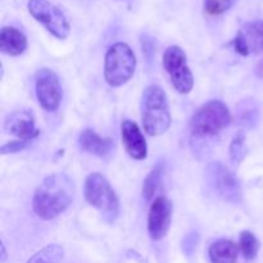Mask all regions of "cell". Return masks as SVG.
I'll list each match as a JSON object with an SVG mask.
<instances>
[{"instance_id":"1","label":"cell","mask_w":263,"mask_h":263,"mask_svg":"<svg viewBox=\"0 0 263 263\" xmlns=\"http://www.w3.org/2000/svg\"><path fill=\"white\" fill-rule=\"evenodd\" d=\"M74 193L76 187L68 175H49L35 190L32 198L33 212L43 220H53L72 204Z\"/></svg>"},{"instance_id":"2","label":"cell","mask_w":263,"mask_h":263,"mask_svg":"<svg viewBox=\"0 0 263 263\" xmlns=\"http://www.w3.org/2000/svg\"><path fill=\"white\" fill-rule=\"evenodd\" d=\"M171 112L163 89L157 85L146 87L141 95V122L149 136H159L171 126Z\"/></svg>"},{"instance_id":"3","label":"cell","mask_w":263,"mask_h":263,"mask_svg":"<svg viewBox=\"0 0 263 263\" xmlns=\"http://www.w3.org/2000/svg\"><path fill=\"white\" fill-rule=\"evenodd\" d=\"M85 199L90 205L100 211L103 218L112 223L120 216V199L112 185L99 172L90 174L85 180Z\"/></svg>"},{"instance_id":"4","label":"cell","mask_w":263,"mask_h":263,"mask_svg":"<svg viewBox=\"0 0 263 263\" xmlns=\"http://www.w3.org/2000/svg\"><path fill=\"white\" fill-rule=\"evenodd\" d=\"M231 122V113L221 100H210L203 104L189 122L190 133L195 138H210L225 130Z\"/></svg>"},{"instance_id":"5","label":"cell","mask_w":263,"mask_h":263,"mask_svg":"<svg viewBox=\"0 0 263 263\" xmlns=\"http://www.w3.org/2000/svg\"><path fill=\"white\" fill-rule=\"evenodd\" d=\"M135 69V53L127 44L116 43L108 49L104 61V79L109 86L125 85L134 76Z\"/></svg>"},{"instance_id":"6","label":"cell","mask_w":263,"mask_h":263,"mask_svg":"<svg viewBox=\"0 0 263 263\" xmlns=\"http://www.w3.org/2000/svg\"><path fill=\"white\" fill-rule=\"evenodd\" d=\"M162 63L175 90L180 94H189L194 87V76L187 64L185 51L177 45L168 46L164 50Z\"/></svg>"},{"instance_id":"7","label":"cell","mask_w":263,"mask_h":263,"mask_svg":"<svg viewBox=\"0 0 263 263\" xmlns=\"http://www.w3.org/2000/svg\"><path fill=\"white\" fill-rule=\"evenodd\" d=\"M30 14L44 26L54 37L66 40L71 32V26L64 13L49 0H28Z\"/></svg>"},{"instance_id":"8","label":"cell","mask_w":263,"mask_h":263,"mask_svg":"<svg viewBox=\"0 0 263 263\" xmlns=\"http://www.w3.org/2000/svg\"><path fill=\"white\" fill-rule=\"evenodd\" d=\"M207 176L218 197L230 203L241 202V186L238 177L221 162H213L207 167Z\"/></svg>"},{"instance_id":"9","label":"cell","mask_w":263,"mask_h":263,"mask_svg":"<svg viewBox=\"0 0 263 263\" xmlns=\"http://www.w3.org/2000/svg\"><path fill=\"white\" fill-rule=\"evenodd\" d=\"M35 90L37 102L43 109L48 112H55L58 109L63 97V90L58 74L53 69H39L36 73Z\"/></svg>"},{"instance_id":"10","label":"cell","mask_w":263,"mask_h":263,"mask_svg":"<svg viewBox=\"0 0 263 263\" xmlns=\"http://www.w3.org/2000/svg\"><path fill=\"white\" fill-rule=\"evenodd\" d=\"M172 221V203L168 198L157 197L148 213V234L152 240H162L167 235Z\"/></svg>"},{"instance_id":"11","label":"cell","mask_w":263,"mask_h":263,"mask_svg":"<svg viewBox=\"0 0 263 263\" xmlns=\"http://www.w3.org/2000/svg\"><path fill=\"white\" fill-rule=\"evenodd\" d=\"M234 49L240 55L263 53V21L244 23L233 40Z\"/></svg>"},{"instance_id":"12","label":"cell","mask_w":263,"mask_h":263,"mask_svg":"<svg viewBox=\"0 0 263 263\" xmlns=\"http://www.w3.org/2000/svg\"><path fill=\"white\" fill-rule=\"evenodd\" d=\"M4 128L8 134H12L20 140L25 141H31L40 135V130L36 128L35 116L30 109L15 110L10 113L5 120Z\"/></svg>"},{"instance_id":"13","label":"cell","mask_w":263,"mask_h":263,"mask_svg":"<svg viewBox=\"0 0 263 263\" xmlns=\"http://www.w3.org/2000/svg\"><path fill=\"white\" fill-rule=\"evenodd\" d=\"M121 136L128 156L136 161H143L148 156V145L136 122L125 120L121 123Z\"/></svg>"},{"instance_id":"14","label":"cell","mask_w":263,"mask_h":263,"mask_svg":"<svg viewBox=\"0 0 263 263\" xmlns=\"http://www.w3.org/2000/svg\"><path fill=\"white\" fill-rule=\"evenodd\" d=\"M79 145L84 152L97 157H107L115 149V140L110 138H102L91 128H86L79 136Z\"/></svg>"},{"instance_id":"15","label":"cell","mask_w":263,"mask_h":263,"mask_svg":"<svg viewBox=\"0 0 263 263\" xmlns=\"http://www.w3.org/2000/svg\"><path fill=\"white\" fill-rule=\"evenodd\" d=\"M27 37L18 28L5 26L0 31V51L10 57H18L27 50Z\"/></svg>"},{"instance_id":"16","label":"cell","mask_w":263,"mask_h":263,"mask_svg":"<svg viewBox=\"0 0 263 263\" xmlns=\"http://www.w3.org/2000/svg\"><path fill=\"white\" fill-rule=\"evenodd\" d=\"M239 247L229 239H220L210 247L208 256L211 263H236Z\"/></svg>"},{"instance_id":"17","label":"cell","mask_w":263,"mask_h":263,"mask_svg":"<svg viewBox=\"0 0 263 263\" xmlns=\"http://www.w3.org/2000/svg\"><path fill=\"white\" fill-rule=\"evenodd\" d=\"M64 258V249L59 244H48L36 252L27 263H59Z\"/></svg>"},{"instance_id":"18","label":"cell","mask_w":263,"mask_h":263,"mask_svg":"<svg viewBox=\"0 0 263 263\" xmlns=\"http://www.w3.org/2000/svg\"><path fill=\"white\" fill-rule=\"evenodd\" d=\"M239 248H240L244 258L252 261L258 254L259 240L252 231H241L240 236H239Z\"/></svg>"},{"instance_id":"19","label":"cell","mask_w":263,"mask_h":263,"mask_svg":"<svg viewBox=\"0 0 263 263\" xmlns=\"http://www.w3.org/2000/svg\"><path fill=\"white\" fill-rule=\"evenodd\" d=\"M162 175H163V168H162L161 164H158L156 168H153L151 172H149L148 176H146L145 180H144L141 194H143V198L146 200V202L153 199L154 194H156L159 185H161Z\"/></svg>"},{"instance_id":"20","label":"cell","mask_w":263,"mask_h":263,"mask_svg":"<svg viewBox=\"0 0 263 263\" xmlns=\"http://www.w3.org/2000/svg\"><path fill=\"white\" fill-rule=\"evenodd\" d=\"M238 0H204V12L208 15H221L230 10Z\"/></svg>"},{"instance_id":"21","label":"cell","mask_w":263,"mask_h":263,"mask_svg":"<svg viewBox=\"0 0 263 263\" xmlns=\"http://www.w3.org/2000/svg\"><path fill=\"white\" fill-rule=\"evenodd\" d=\"M247 149H246V138L244 134L239 133L238 135L234 136L233 141L230 144V157L234 163H240L246 158Z\"/></svg>"},{"instance_id":"22","label":"cell","mask_w":263,"mask_h":263,"mask_svg":"<svg viewBox=\"0 0 263 263\" xmlns=\"http://www.w3.org/2000/svg\"><path fill=\"white\" fill-rule=\"evenodd\" d=\"M258 120V110L256 108H252L247 105L246 109H240L239 112V121L240 125H244L246 127H251L252 123H256Z\"/></svg>"},{"instance_id":"23","label":"cell","mask_w":263,"mask_h":263,"mask_svg":"<svg viewBox=\"0 0 263 263\" xmlns=\"http://www.w3.org/2000/svg\"><path fill=\"white\" fill-rule=\"evenodd\" d=\"M30 145V141L25 140H15V141H9V143L4 144V145L0 148V153L2 154H9V153H17V152L23 151L27 146Z\"/></svg>"},{"instance_id":"24","label":"cell","mask_w":263,"mask_h":263,"mask_svg":"<svg viewBox=\"0 0 263 263\" xmlns=\"http://www.w3.org/2000/svg\"><path fill=\"white\" fill-rule=\"evenodd\" d=\"M0 252H2V257H0V262L4 263L5 261H7L8 258V254H7V249H5V246L4 244H0Z\"/></svg>"}]
</instances>
